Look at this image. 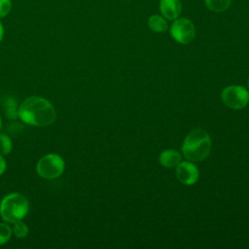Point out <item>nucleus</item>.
Instances as JSON below:
<instances>
[{
    "label": "nucleus",
    "mask_w": 249,
    "mask_h": 249,
    "mask_svg": "<svg viewBox=\"0 0 249 249\" xmlns=\"http://www.w3.org/2000/svg\"><path fill=\"white\" fill-rule=\"evenodd\" d=\"M20 120L34 126H47L52 124L56 117L53 104L40 96H30L19 106L18 111Z\"/></svg>",
    "instance_id": "f257e3e1"
},
{
    "label": "nucleus",
    "mask_w": 249,
    "mask_h": 249,
    "mask_svg": "<svg viewBox=\"0 0 249 249\" xmlns=\"http://www.w3.org/2000/svg\"><path fill=\"white\" fill-rule=\"evenodd\" d=\"M211 150V139L209 134L201 128H196L186 136L182 152L190 161H199L206 159Z\"/></svg>",
    "instance_id": "f03ea898"
},
{
    "label": "nucleus",
    "mask_w": 249,
    "mask_h": 249,
    "mask_svg": "<svg viewBox=\"0 0 249 249\" xmlns=\"http://www.w3.org/2000/svg\"><path fill=\"white\" fill-rule=\"evenodd\" d=\"M29 210L27 198L19 193H12L0 202V215L5 222L14 224L26 216Z\"/></svg>",
    "instance_id": "7ed1b4c3"
},
{
    "label": "nucleus",
    "mask_w": 249,
    "mask_h": 249,
    "mask_svg": "<svg viewBox=\"0 0 249 249\" xmlns=\"http://www.w3.org/2000/svg\"><path fill=\"white\" fill-rule=\"evenodd\" d=\"M64 170V160L57 154H48L41 158L36 165L39 176L45 179L59 177Z\"/></svg>",
    "instance_id": "20e7f679"
},
{
    "label": "nucleus",
    "mask_w": 249,
    "mask_h": 249,
    "mask_svg": "<svg viewBox=\"0 0 249 249\" xmlns=\"http://www.w3.org/2000/svg\"><path fill=\"white\" fill-rule=\"evenodd\" d=\"M221 98L228 107L241 110L249 103V91L242 86H230L223 89Z\"/></svg>",
    "instance_id": "39448f33"
},
{
    "label": "nucleus",
    "mask_w": 249,
    "mask_h": 249,
    "mask_svg": "<svg viewBox=\"0 0 249 249\" xmlns=\"http://www.w3.org/2000/svg\"><path fill=\"white\" fill-rule=\"evenodd\" d=\"M171 37L179 44H189L196 36V27L187 18H177L170 26Z\"/></svg>",
    "instance_id": "423d86ee"
},
{
    "label": "nucleus",
    "mask_w": 249,
    "mask_h": 249,
    "mask_svg": "<svg viewBox=\"0 0 249 249\" xmlns=\"http://www.w3.org/2000/svg\"><path fill=\"white\" fill-rule=\"evenodd\" d=\"M177 179L184 185H194L198 180L199 172L197 167L191 161H181L176 166Z\"/></svg>",
    "instance_id": "0eeeda50"
},
{
    "label": "nucleus",
    "mask_w": 249,
    "mask_h": 249,
    "mask_svg": "<svg viewBox=\"0 0 249 249\" xmlns=\"http://www.w3.org/2000/svg\"><path fill=\"white\" fill-rule=\"evenodd\" d=\"M160 11L163 18L169 20H174L179 18L182 11L180 0H160Z\"/></svg>",
    "instance_id": "6e6552de"
},
{
    "label": "nucleus",
    "mask_w": 249,
    "mask_h": 249,
    "mask_svg": "<svg viewBox=\"0 0 249 249\" xmlns=\"http://www.w3.org/2000/svg\"><path fill=\"white\" fill-rule=\"evenodd\" d=\"M181 155L175 150H165L160 155V162L164 167H174L181 162Z\"/></svg>",
    "instance_id": "1a4fd4ad"
},
{
    "label": "nucleus",
    "mask_w": 249,
    "mask_h": 249,
    "mask_svg": "<svg viewBox=\"0 0 249 249\" xmlns=\"http://www.w3.org/2000/svg\"><path fill=\"white\" fill-rule=\"evenodd\" d=\"M148 26L152 31L157 33L164 32L168 28L166 18L159 15H153L148 18Z\"/></svg>",
    "instance_id": "9d476101"
},
{
    "label": "nucleus",
    "mask_w": 249,
    "mask_h": 249,
    "mask_svg": "<svg viewBox=\"0 0 249 249\" xmlns=\"http://www.w3.org/2000/svg\"><path fill=\"white\" fill-rule=\"evenodd\" d=\"M231 0H204L205 6L212 12L222 13L228 10L231 6Z\"/></svg>",
    "instance_id": "9b49d317"
},
{
    "label": "nucleus",
    "mask_w": 249,
    "mask_h": 249,
    "mask_svg": "<svg viewBox=\"0 0 249 249\" xmlns=\"http://www.w3.org/2000/svg\"><path fill=\"white\" fill-rule=\"evenodd\" d=\"M12 231L13 233L18 237V238H22L25 237L28 233V227L26 226L25 223H23L21 220L17 221L14 223V226L12 228Z\"/></svg>",
    "instance_id": "f8f14e48"
},
{
    "label": "nucleus",
    "mask_w": 249,
    "mask_h": 249,
    "mask_svg": "<svg viewBox=\"0 0 249 249\" xmlns=\"http://www.w3.org/2000/svg\"><path fill=\"white\" fill-rule=\"evenodd\" d=\"M13 149V144L11 141V138L4 134V133H0V154L5 156L10 154V152Z\"/></svg>",
    "instance_id": "ddd939ff"
},
{
    "label": "nucleus",
    "mask_w": 249,
    "mask_h": 249,
    "mask_svg": "<svg viewBox=\"0 0 249 249\" xmlns=\"http://www.w3.org/2000/svg\"><path fill=\"white\" fill-rule=\"evenodd\" d=\"M12 229L5 223H0V245L8 242L12 236Z\"/></svg>",
    "instance_id": "4468645a"
},
{
    "label": "nucleus",
    "mask_w": 249,
    "mask_h": 249,
    "mask_svg": "<svg viewBox=\"0 0 249 249\" xmlns=\"http://www.w3.org/2000/svg\"><path fill=\"white\" fill-rule=\"evenodd\" d=\"M16 109H17V102H15V100L12 98H8L6 100V105H5L6 115L11 119L17 118V115L18 116V114L17 113Z\"/></svg>",
    "instance_id": "2eb2a0df"
},
{
    "label": "nucleus",
    "mask_w": 249,
    "mask_h": 249,
    "mask_svg": "<svg viewBox=\"0 0 249 249\" xmlns=\"http://www.w3.org/2000/svg\"><path fill=\"white\" fill-rule=\"evenodd\" d=\"M12 9L11 0H0V18H5Z\"/></svg>",
    "instance_id": "dca6fc26"
},
{
    "label": "nucleus",
    "mask_w": 249,
    "mask_h": 249,
    "mask_svg": "<svg viewBox=\"0 0 249 249\" xmlns=\"http://www.w3.org/2000/svg\"><path fill=\"white\" fill-rule=\"evenodd\" d=\"M6 166H7L6 160H5V159L3 158V155L0 154V175H2V174L5 172Z\"/></svg>",
    "instance_id": "f3484780"
},
{
    "label": "nucleus",
    "mask_w": 249,
    "mask_h": 249,
    "mask_svg": "<svg viewBox=\"0 0 249 249\" xmlns=\"http://www.w3.org/2000/svg\"><path fill=\"white\" fill-rule=\"evenodd\" d=\"M3 36H4V27H3V24L0 22V42L2 41Z\"/></svg>",
    "instance_id": "a211bd4d"
},
{
    "label": "nucleus",
    "mask_w": 249,
    "mask_h": 249,
    "mask_svg": "<svg viewBox=\"0 0 249 249\" xmlns=\"http://www.w3.org/2000/svg\"><path fill=\"white\" fill-rule=\"evenodd\" d=\"M1 124H2V121H1V117H0V128H1Z\"/></svg>",
    "instance_id": "6ab92c4d"
},
{
    "label": "nucleus",
    "mask_w": 249,
    "mask_h": 249,
    "mask_svg": "<svg viewBox=\"0 0 249 249\" xmlns=\"http://www.w3.org/2000/svg\"><path fill=\"white\" fill-rule=\"evenodd\" d=\"M247 85H248V89H249V78H248V82H247Z\"/></svg>",
    "instance_id": "aec40b11"
}]
</instances>
